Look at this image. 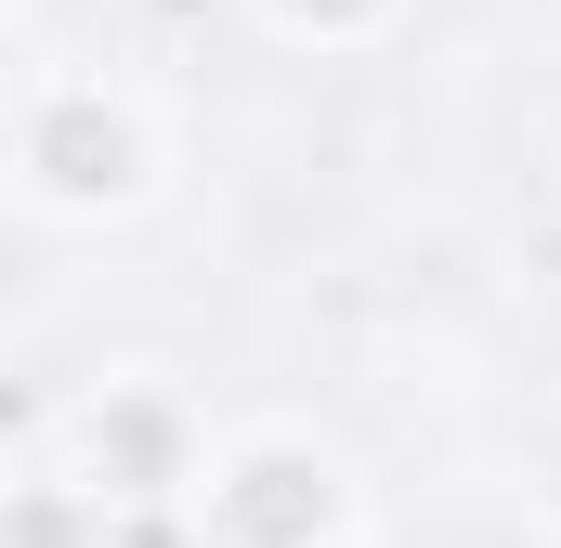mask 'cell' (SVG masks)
Wrapping results in <instances>:
<instances>
[{"label": "cell", "instance_id": "1", "mask_svg": "<svg viewBox=\"0 0 561 548\" xmlns=\"http://www.w3.org/2000/svg\"><path fill=\"white\" fill-rule=\"evenodd\" d=\"M0 157H13V196H39L66 222H105V209H144L157 196V118H144L118 79H92V66L26 79Z\"/></svg>", "mask_w": 561, "mask_h": 548}, {"label": "cell", "instance_id": "2", "mask_svg": "<svg viewBox=\"0 0 561 548\" xmlns=\"http://www.w3.org/2000/svg\"><path fill=\"white\" fill-rule=\"evenodd\" d=\"M196 536L209 548H340L353 483L313 431H236L222 457H196Z\"/></svg>", "mask_w": 561, "mask_h": 548}, {"label": "cell", "instance_id": "3", "mask_svg": "<svg viewBox=\"0 0 561 548\" xmlns=\"http://www.w3.org/2000/svg\"><path fill=\"white\" fill-rule=\"evenodd\" d=\"M79 483L105 496V510H131V496H183L196 483V418L170 379H105L92 418H79Z\"/></svg>", "mask_w": 561, "mask_h": 548}, {"label": "cell", "instance_id": "4", "mask_svg": "<svg viewBox=\"0 0 561 548\" xmlns=\"http://www.w3.org/2000/svg\"><path fill=\"white\" fill-rule=\"evenodd\" d=\"M405 0H262V26L275 39H313V53H353V39H379Z\"/></svg>", "mask_w": 561, "mask_h": 548}, {"label": "cell", "instance_id": "5", "mask_svg": "<svg viewBox=\"0 0 561 548\" xmlns=\"http://www.w3.org/2000/svg\"><path fill=\"white\" fill-rule=\"evenodd\" d=\"M26 444H39V392H26V379H0V483H13V457H26Z\"/></svg>", "mask_w": 561, "mask_h": 548}, {"label": "cell", "instance_id": "6", "mask_svg": "<svg viewBox=\"0 0 561 548\" xmlns=\"http://www.w3.org/2000/svg\"><path fill=\"white\" fill-rule=\"evenodd\" d=\"M0 13H13V0H0Z\"/></svg>", "mask_w": 561, "mask_h": 548}]
</instances>
